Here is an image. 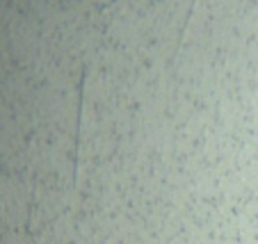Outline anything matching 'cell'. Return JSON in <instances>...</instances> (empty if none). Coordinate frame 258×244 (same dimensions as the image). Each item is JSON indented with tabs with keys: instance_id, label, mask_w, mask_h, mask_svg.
I'll use <instances>...</instances> for the list:
<instances>
[{
	"instance_id": "obj_1",
	"label": "cell",
	"mask_w": 258,
	"mask_h": 244,
	"mask_svg": "<svg viewBox=\"0 0 258 244\" xmlns=\"http://www.w3.org/2000/svg\"><path fill=\"white\" fill-rule=\"evenodd\" d=\"M85 75H87V68L83 66V71H80V80H78V108H76V135H73V153H71V162H73V187H76V178H78V148H80V126H83Z\"/></svg>"
}]
</instances>
